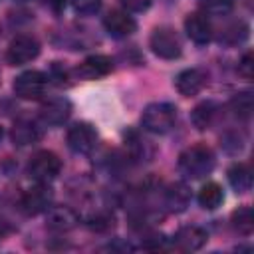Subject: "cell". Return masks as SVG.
<instances>
[{"label":"cell","instance_id":"cell-19","mask_svg":"<svg viewBox=\"0 0 254 254\" xmlns=\"http://www.w3.org/2000/svg\"><path fill=\"white\" fill-rule=\"evenodd\" d=\"M222 202H224V190H222V187L218 183L210 181V183H206V185L200 187V190H198V204L202 208L214 210Z\"/></svg>","mask_w":254,"mask_h":254},{"label":"cell","instance_id":"cell-8","mask_svg":"<svg viewBox=\"0 0 254 254\" xmlns=\"http://www.w3.org/2000/svg\"><path fill=\"white\" fill-rule=\"evenodd\" d=\"M97 145V131L89 123H75L67 131V147L77 155H87Z\"/></svg>","mask_w":254,"mask_h":254},{"label":"cell","instance_id":"cell-20","mask_svg":"<svg viewBox=\"0 0 254 254\" xmlns=\"http://www.w3.org/2000/svg\"><path fill=\"white\" fill-rule=\"evenodd\" d=\"M214 117H216V103H212V101H202V103H198V105L192 109V113H190V121H192V125H194L198 131L208 129V127L212 125Z\"/></svg>","mask_w":254,"mask_h":254},{"label":"cell","instance_id":"cell-4","mask_svg":"<svg viewBox=\"0 0 254 254\" xmlns=\"http://www.w3.org/2000/svg\"><path fill=\"white\" fill-rule=\"evenodd\" d=\"M48 83H50V77L46 73L36 71V69H28V71L20 73L14 79V93L20 99L34 101V99H40L46 93Z\"/></svg>","mask_w":254,"mask_h":254},{"label":"cell","instance_id":"cell-5","mask_svg":"<svg viewBox=\"0 0 254 254\" xmlns=\"http://www.w3.org/2000/svg\"><path fill=\"white\" fill-rule=\"evenodd\" d=\"M149 46H151L153 54L163 60H177L183 52L179 36L175 34V30H171L167 26H159L153 30V34L149 38Z\"/></svg>","mask_w":254,"mask_h":254},{"label":"cell","instance_id":"cell-27","mask_svg":"<svg viewBox=\"0 0 254 254\" xmlns=\"http://www.w3.org/2000/svg\"><path fill=\"white\" fill-rule=\"evenodd\" d=\"M153 0H121L123 8L127 12H145L149 6H151Z\"/></svg>","mask_w":254,"mask_h":254},{"label":"cell","instance_id":"cell-24","mask_svg":"<svg viewBox=\"0 0 254 254\" xmlns=\"http://www.w3.org/2000/svg\"><path fill=\"white\" fill-rule=\"evenodd\" d=\"M200 6L204 10V14H210V16H226L232 10L234 0H200Z\"/></svg>","mask_w":254,"mask_h":254},{"label":"cell","instance_id":"cell-3","mask_svg":"<svg viewBox=\"0 0 254 254\" xmlns=\"http://www.w3.org/2000/svg\"><path fill=\"white\" fill-rule=\"evenodd\" d=\"M62 171V161L56 153L52 151H38L32 155L30 163H28V173L32 179H36L38 183H50L54 181Z\"/></svg>","mask_w":254,"mask_h":254},{"label":"cell","instance_id":"cell-25","mask_svg":"<svg viewBox=\"0 0 254 254\" xmlns=\"http://www.w3.org/2000/svg\"><path fill=\"white\" fill-rule=\"evenodd\" d=\"M69 4L77 14H83V16L95 14L101 8V0H69Z\"/></svg>","mask_w":254,"mask_h":254},{"label":"cell","instance_id":"cell-9","mask_svg":"<svg viewBox=\"0 0 254 254\" xmlns=\"http://www.w3.org/2000/svg\"><path fill=\"white\" fill-rule=\"evenodd\" d=\"M103 28L113 38H127L137 30V22L127 10H111L103 18Z\"/></svg>","mask_w":254,"mask_h":254},{"label":"cell","instance_id":"cell-12","mask_svg":"<svg viewBox=\"0 0 254 254\" xmlns=\"http://www.w3.org/2000/svg\"><path fill=\"white\" fill-rule=\"evenodd\" d=\"M185 32L198 46L208 44L210 38H212V26H210V20L206 18L204 12H192V14H189L187 20H185Z\"/></svg>","mask_w":254,"mask_h":254},{"label":"cell","instance_id":"cell-11","mask_svg":"<svg viewBox=\"0 0 254 254\" xmlns=\"http://www.w3.org/2000/svg\"><path fill=\"white\" fill-rule=\"evenodd\" d=\"M79 216L69 206H50L46 210V226L52 232H69L77 226Z\"/></svg>","mask_w":254,"mask_h":254},{"label":"cell","instance_id":"cell-13","mask_svg":"<svg viewBox=\"0 0 254 254\" xmlns=\"http://www.w3.org/2000/svg\"><path fill=\"white\" fill-rule=\"evenodd\" d=\"M208 240V232L200 226H183L177 230L173 242L179 250H185V252H194V250H200Z\"/></svg>","mask_w":254,"mask_h":254},{"label":"cell","instance_id":"cell-2","mask_svg":"<svg viewBox=\"0 0 254 254\" xmlns=\"http://www.w3.org/2000/svg\"><path fill=\"white\" fill-rule=\"evenodd\" d=\"M177 123V107L165 101H155L149 103L143 109L141 115V125L145 131L153 135H165L169 133Z\"/></svg>","mask_w":254,"mask_h":254},{"label":"cell","instance_id":"cell-22","mask_svg":"<svg viewBox=\"0 0 254 254\" xmlns=\"http://www.w3.org/2000/svg\"><path fill=\"white\" fill-rule=\"evenodd\" d=\"M246 38H248V26H246L242 20L228 24V26L220 32V42H222V44H226V46L242 44Z\"/></svg>","mask_w":254,"mask_h":254},{"label":"cell","instance_id":"cell-6","mask_svg":"<svg viewBox=\"0 0 254 254\" xmlns=\"http://www.w3.org/2000/svg\"><path fill=\"white\" fill-rule=\"evenodd\" d=\"M40 54V44L36 38L28 36V34H20L16 38L10 40L8 48H6V62L10 65H24L32 60H36Z\"/></svg>","mask_w":254,"mask_h":254},{"label":"cell","instance_id":"cell-29","mask_svg":"<svg viewBox=\"0 0 254 254\" xmlns=\"http://www.w3.org/2000/svg\"><path fill=\"white\" fill-rule=\"evenodd\" d=\"M18 2H24V0H18Z\"/></svg>","mask_w":254,"mask_h":254},{"label":"cell","instance_id":"cell-16","mask_svg":"<svg viewBox=\"0 0 254 254\" xmlns=\"http://www.w3.org/2000/svg\"><path fill=\"white\" fill-rule=\"evenodd\" d=\"M40 137H42V131L36 125V121H32V119H18L10 131V139L18 147L34 145L40 141Z\"/></svg>","mask_w":254,"mask_h":254},{"label":"cell","instance_id":"cell-14","mask_svg":"<svg viewBox=\"0 0 254 254\" xmlns=\"http://www.w3.org/2000/svg\"><path fill=\"white\" fill-rule=\"evenodd\" d=\"M206 83V75L202 69H196V67H189V69H183L177 73L175 77V87L181 95L185 97H190V95H196Z\"/></svg>","mask_w":254,"mask_h":254},{"label":"cell","instance_id":"cell-1","mask_svg":"<svg viewBox=\"0 0 254 254\" xmlns=\"http://www.w3.org/2000/svg\"><path fill=\"white\" fill-rule=\"evenodd\" d=\"M214 169V155L206 145H190L179 155V171L189 179H202Z\"/></svg>","mask_w":254,"mask_h":254},{"label":"cell","instance_id":"cell-17","mask_svg":"<svg viewBox=\"0 0 254 254\" xmlns=\"http://www.w3.org/2000/svg\"><path fill=\"white\" fill-rule=\"evenodd\" d=\"M165 204L173 212H183L190 204V190L185 183H173L165 190Z\"/></svg>","mask_w":254,"mask_h":254},{"label":"cell","instance_id":"cell-10","mask_svg":"<svg viewBox=\"0 0 254 254\" xmlns=\"http://www.w3.org/2000/svg\"><path fill=\"white\" fill-rule=\"evenodd\" d=\"M71 115V103L65 97H54L48 99L42 107H40V119L44 125L50 127H58L62 123H65Z\"/></svg>","mask_w":254,"mask_h":254},{"label":"cell","instance_id":"cell-26","mask_svg":"<svg viewBox=\"0 0 254 254\" xmlns=\"http://www.w3.org/2000/svg\"><path fill=\"white\" fill-rule=\"evenodd\" d=\"M238 73L244 77V79H252L254 75V64H252V52H244V56L240 58L238 62Z\"/></svg>","mask_w":254,"mask_h":254},{"label":"cell","instance_id":"cell-18","mask_svg":"<svg viewBox=\"0 0 254 254\" xmlns=\"http://www.w3.org/2000/svg\"><path fill=\"white\" fill-rule=\"evenodd\" d=\"M228 183L236 192H240V194L248 192L252 189V171H250V167L244 165V163L232 165L228 169Z\"/></svg>","mask_w":254,"mask_h":254},{"label":"cell","instance_id":"cell-7","mask_svg":"<svg viewBox=\"0 0 254 254\" xmlns=\"http://www.w3.org/2000/svg\"><path fill=\"white\" fill-rule=\"evenodd\" d=\"M52 189L48 187V183H40L28 190H24V194L20 196V208L24 214L28 216H36L46 212L52 206Z\"/></svg>","mask_w":254,"mask_h":254},{"label":"cell","instance_id":"cell-23","mask_svg":"<svg viewBox=\"0 0 254 254\" xmlns=\"http://www.w3.org/2000/svg\"><path fill=\"white\" fill-rule=\"evenodd\" d=\"M230 107L232 111L238 115V117H244L248 119L252 115V109H254V99H252V93L250 91H240L232 97L230 101Z\"/></svg>","mask_w":254,"mask_h":254},{"label":"cell","instance_id":"cell-15","mask_svg":"<svg viewBox=\"0 0 254 254\" xmlns=\"http://www.w3.org/2000/svg\"><path fill=\"white\" fill-rule=\"evenodd\" d=\"M111 69H113L111 58L103 56V54H95V56L85 58L79 64L77 75L83 77V79H99V77H105L107 73H111Z\"/></svg>","mask_w":254,"mask_h":254},{"label":"cell","instance_id":"cell-28","mask_svg":"<svg viewBox=\"0 0 254 254\" xmlns=\"http://www.w3.org/2000/svg\"><path fill=\"white\" fill-rule=\"evenodd\" d=\"M0 139H2V127H0Z\"/></svg>","mask_w":254,"mask_h":254},{"label":"cell","instance_id":"cell-21","mask_svg":"<svg viewBox=\"0 0 254 254\" xmlns=\"http://www.w3.org/2000/svg\"><path fill=\"white\" fill-rule=\"evenodd\" d=\"M230 222H232V228L238 232V234H252L254 230V214H252V208L250 206H240L232 212L230 216Z\"/></svg>","mask_w":254,"mask_h":254}]
</instances>
